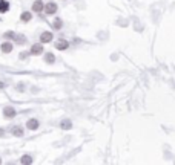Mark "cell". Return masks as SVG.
Returning <instances> with one entry per match:
<instances>
[{"mask_svg": "<svg viewBox=\"0 0 175 165\" xmlns=\"http://www.w3.org/2000/svg\"><path fill=\"white\" fill-rule=\"evenodd\" d=\"M26 128H28V130H35V128H39V121H37L35 118L28 119V122H26Z\"/></svg>", "mask_w": 175, "mask_h": 165, "instance_id": "cell-8", "label": "cell"}, {"mask_svg": "<svg viewBox=\"0 0 175 165\" xmlns=\"http://www.w3.org/2000/svg\"><path fill=\"white\" fill-rule=\"evenodd\" d=\"M26 55H28V54H26V52H22V54H20V55H19V58H20V60H23V58H25V57H26Z\"/></svg>", "mask_w": 175, "mask_h": 165, "instance_id": "cell-19", "label": "cell"}, {"mask_svg": "<svg viewBox=\"0 0 175 165\" xmlns=\"http://www.w3.org/2000/svg\"><path fill=\"white\" fill-rule=\"evenodd\" d=\"M16 113H17V112H16L14 107H9V106H8V107L3 109V116H5V119H13V118L16 116Z\"/></svg>", "mask_w": 175, "mask_h": 165, "instance_id": "cell-2", "label": "cell"}, {"mask_svg": "<svg viewBox=\"0 0 175 165\" xmlns=\"http://www.w3.org/2000/svg\"><path fill=\"white\" fill-rule=\"evenodd\" d=\"M34 13H42L45 11V3L42 2V0H35V2L32 3V8H31Z\"/></svg>", "mask_w": 175, "mask_h": 165, "instance_id": "cell-4", "label": "cell"}, {"mask_svg": "<svg viewBox=\"0 0 175 165\" xmlns=\"http://www.w3.org/2000/svg\"><path fill=\"white\" fill-rule=\"evenodd\" d=\"M8 9H9V2H6V0H0V13L5 14Z\"/></svg>", "mask_w": 175, "mask_h": 165, "instance_id": "cell-11", "label": "cell"}, {"mask_svg": "<svg viewBox=\"0 0 175 165\" xmlns=\"http://www.w3.org/2000/svg\"><path fill=\"white\" fill-rule=\"evenodd\" d=\"M0 49H2V52H3V54H9V52H13V49H14V45H13L11 41H5V43H2Z\"/></svg>", "mask_w": 175, "mask_h": 165, "instance_id": "cell-5", "label": "cell"}, {"mask_svg": "<svg viewBox=\"0 0 175 165\" xmlns=\"http://www.w3.org/2000/svg\"><path fill=\"white\" fill-rule=\"evenodd\" d=\"M60 128H63V130H69V128H72V122H71L69 119H65V121L60 122Z\"/></svg>", "mask_w": 175, "mask_h": 165, "instance_id": "cell-14", "label": "cell"}, {"mask_svg": "<svg viewBox=\"0 0 175 165\" xmlns=\"http://www.w3.org/2000/svg\"><path fill=\"white\" fill-rule=\"evenodd\" d=\"M16 38H17L19 43H25L26 41V37H22V35H16Z\"/></svg>", "mask_w": 175, "mask_h": 165, "instance_id": "cell-17", "label": "cell"}, {"mask_svg": "<svg viewBox=\"0 0 175 165\" xmlns=\"http://www.w3.org/2000/svg\"><path fill=\"white\" fill-rule=\"evenodd\" d=\"M0 136H5V133H3V128H0Z\"/></svg>", "mask_w": 175, "mask_h": 165, "instance_id": "cell-20", "label": "cell"}, {"mask_svg": "<svg viewBox=\"0 0 175 165\" xmlns=\"http://www.w3.org/2000/svg\"><path fill=\"white\" fill-rule=\"evenodd\" d=\"M31 19H32V14H31V13H28V11L22 13V16H20V20H22L23 23H28V22H31Z\"/></svg>", "mask_w": 175, "mask_h": 165, "instance_id": "cell-12", "label": "cell"}, {"mask_svg": "<svg viewBox=\"0 0 175 165\" xmlns=\"http://www.w3.org/2000/svg\"><path fill=\"white\" fill-rule=\"evenodd\" d=\"M52 38H54V35L48 31L40 34V43H49V41H52Z\"/></svg>", "mask_w": 175, "mask_h": 165, "instance_id": "cell-6", "label": "cell"}, {"mask_svg": "<svg viewBox=\"0 0 175 165\" xmlns=\"http://www.w3.org/2000/svg\"><path fill=\"white\" fill-rule=\"evenodd\" d=\"M17 90H20V92L25 90V84H19V86H17Z\"/></svg>", "mask_w": 175, "mask_h": 165, "instance_id": "cell-18", "label": "cell"}, {"mask_svg": "<svg viewBox=\"0 0 175 165\" xmlns=\"http://www.w3.org/2000/svg\"><path fill=\"white\" fill-rule=\"evenodd\" d=\"M0 162H2V160H0Z\"/></svg>", "mask_w": 175, "mask_h": 165, "instance_id": "cell-21", "label": "cell"}, {"mask_svg": "<svg viewBox=\"0 0 175 165\" xmlns=\"http://www.w3.org/2000/svg\"><path fill=\"white\" fill-rule=\"evenodd\" d=\"M32 162V159L29 157V156H25V157H22V163H31Z\"/></svg>", "mask_w": 175, "mask_h": 165, "instance_id": "cell-15", "label": "cell"}, {"mask_svg": "<svg viewBox=\"0 0 175 165\" xmlns=\"http://www.w3.org/2000/svg\"><path fill=\"white\" fill-rule=\"evenodd\" d=\"M43 60H45V63H48V64H54V63H55V57H54V54H51V52H46Z\"/></svg>", "mask_w": 175, "mask_h": 165, "instance_id": "cell-10", "label": "cell"}, {"mask_svg": "<svg viewBox=\"0 0 175 165\" xmlns=\"http://www.w3.org/2000/svg\"><path fill=\"white\" fill-rule=\"evenodd\" d=\"M57 5L54 3V2H49V3H46L45 5V13L48 14V16H52V14H55L57 13Z\"/></svg>", "mask_w": 175, "mask_h": 165, "instance_id": "cell-1", "label": "cell"}, {"mask_svg": "<svg viewBox=\"0 0 175 165\" xmlns=\"http://www.w3.org/2000/svg\"><path fill=\"white\" fill-rule=\"evenodd\" d=\"M29 54H31V55H40V54H43V46H42V43L32 45L31 49H29Z\"/></svg>", "mask_w": 175, "mask_h": 165, "instance_id": "cell-3", "label": "cell"}, {"mask_svg": "<svg viewBox=\"0 0 175 165\" xmlns=\"http://www.w3.org/2000/svg\"><path fill=\"white\" fill-rule=\"evenodd\" d=\"M5 38H16L14 32H5Z\"/></svg>", "mask_w": 175, "mask_h": 165, "instance_id": "cell-16", "label": "cell"}, {"mask_svg": "<svg viewBox=\"0 0 175 165\" xmlns=\"http://www.w3.org/2000/svg\"><path fill=\"white\" fill-rule=\"evenodd\" d=\"M11 133L14 135V136H17V138H22L23 136V127H20V125H14L13 128H11Z\"/></svg>", "mask_w": 175, "mask_h": 165, "instance_id": "cell-9", "label": "cell"}, {"mask_svg": "<svg viewBox=\"0 0 175 165\" xmlns=\"http://www.w3.org/2000/svg\"><path fill=\"white\" fill-rule=\"evenodd\" d=\"M52 28H54L55 31L61 29V28H63V22H61V19H58V17H57V19L52 22Z\"/></svg>", "mask_w": 175, "mask_h": 165, "instance_id": "cell-13", "label": "cell"}, {"mask_svg": "<svg viewBox=\"0 0 175 165\" xmlns=\"http://www.w3.org/2000/svg\"><path fill=\"white\" fill-rule=\"evenodd\" d=\"M69 48V41H66V40H58V41H55V49H58V51H66Z\"/></svg>", "mask_w": 175, "mask_h": 165, "instance_id": "cell-7", "label": "cell"}]
</instances>
